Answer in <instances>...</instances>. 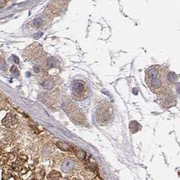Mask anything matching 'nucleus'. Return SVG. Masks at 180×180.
Listing matches in <instances>:
<instances>
[{
	"instance_id": "1",
	"label": "nucleus",
	"mask_w": 180,
	"mask_h": 180,
	"mask_svg": "<svg viewBox=\"0 0 180 180\" xmlns=\"http://www.w3.org/2000/svg\"><path fill=\"white\" fill-rule=\"evenodd\" d=\"M145 81L148 88L156 94H165L171 90V83L167 70L160 66H153L146 70Z\"/></svg>"
}]
</instances>
